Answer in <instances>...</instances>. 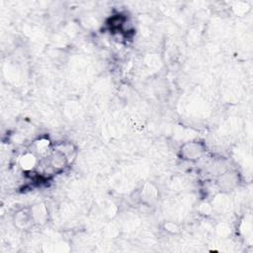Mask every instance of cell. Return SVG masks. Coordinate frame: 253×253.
<instances>
[{
	"label": "cell",
	"instance_id": "obj_7",
	"mask_svg": "<svg viewBox=\"0 0 253 253\" xmlns=\"http://www.w3.org/2000/svg\"><path fill=\"white\" fill-rule=\"evenodd\" d=\"M140 198H142V201L144 200L147 203H152L156 200V191L152 189V186L146 188L145 190H143L142 195H140Z\"/></svg>",
	"mask_w": 253,
	"mask_h": 253
},
{
	"label": "cell",
	"instance_id": "obj_2",
	"mask_svg": "<svg viewBox=\"0 0 253 253\" xmlns=\"http://www.w3.org/2000/svg\"><path fill=\"white\" fill-rule=\"evenodd\" d=\"M47 161L53 172L63 170L70 163L68 157L59 149H54L51 152L47 157Z\"/></svg>",
	"mask_w": 253,
	"mask_h": 253
},
{
	"label": "cell",
	"instance_id": "obj_5",
	"mask_svg": "<svg viewBox=\"0 0 253 253\" xmlns=\"http://www.w3.org/2000/svg\"><path fill=\"white\" fill-rule=\"evenodd\" d=\"M14 221L15 224L20 228V229H27L29 226L33 223L34 219L32 217L31 211L27 212V211H20L15 215L14 218Z\"/></svg>",
	"mask_w": 253,
	"mask_h": 253
},
{
	"label": "cell",
	"instance_id": "obj_6",
	"mask_svg": "<svg viewBox=\"0 0 253 253\" xmlns=\"http://www.w3.org/2000/svg\"><path fill=\"white\" fill-rule=\"evenodd\" d=\"M36 152L42 156H48L51 150V144L48 137H40L35 142Z\"/></svg>",
	"mask_w": 253,
	"mask_h": 253
},
{
	"label": "cell",
	"instance_id": "obj_1",
	"mask_svg": "<svg viewBox=\"0 0 253 253\" xmlns=\"http://www.w3.org/2000/svg\"><path fill=\"white\" fill-rule=\"evenodd\" d=\"M207 152L206 146L199 140H191L181 146L179 153L182 159L187 161H197Z\"/></svg>",
	"mask_w": 253,
	"mask_h": 253
},
{
	"label": "cell",
	"instance_id": "obj_3",
	"mask_svg": "<svg viewBox=\"0 0 253 253\" xmlns=\"http://www.w3.org/2000/svg\"><path fill=\"white\" fill-rule=\"evenodd\" d=\"M19 165L24 171L31 172L37 166H39V161L35 153L26 152L20 157Z\"/></svg>",
	"mask_w": 253,
	"mask_h": 253
},
{
	"label": "cell",
	"instance_id": "obj_4",
	"mask_svg": "<svg viewBox=\"0 0 253 253\" xmlns=\"http://www.w3.org/2000/svg\"><path fill=\"white\" fill-rule=\"evenodd\" d=\"M218 183L219 187L223 190H232L237 185L238 176L234 171H227L219 176Z\"/></svg>",
	"mask_w": 253,
	"mask_h": 253
}]
</instances>
